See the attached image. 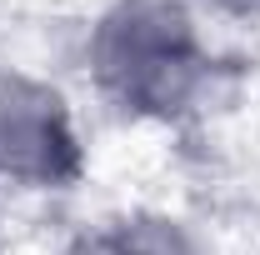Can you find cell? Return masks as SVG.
<instances>
[{"mask_svg":"<svg viewBox=\"0 0 260 255\" xmlns=\"http://www.w3.org/2000/svg\"><path fill=\"white\" fill-rule=\"evenodd\" d=\"M90 70L120 110L180 115L210 80V55L175 0H120L90 40Z\"/></svg>","mask_w":260,"mask_h":255,"instance_id":"1","label":"cell"},{"mask_svg":"<svg viewBox=\"0 0 260 255\" xmlns=\"http://www.w3.org/2000/svg\"><path fill=\"white\" fill-rule=\"evenodd\" d=\"M80 175V140L65 100L30 75H0V180L70 185Z\"/></svg>","mask_w":260,"mask_h":255,"instance_id":"2","label":"cell"},{"mask_svg":"<svg viewBox=\"0 0 260 255\" xmlns=\"http://www.w3.org/2000/svg\"><path fill=\"white\" fill-rule=\"evenodd\" d=\"M60 255H165L150 235L130 230V225H110V230H95V235H80L75 245H65Z\"/></svg>","mask_w":260,"mask_h":255,"instance_id":"3","label":"cell"},{"mask_svg":"<svg viewBox=\"0 0 260 255\" xmlns=\"http://www.w3.org/2000/svg\"><path fill=\"white\" fill-rule=\"evenodd\" d=\"M220 5H230V10H260V0H220Z\"/></svg>","mask_w":260,"mask_h":255,"instance_id":"4","label":"cell"}]
</instances>
